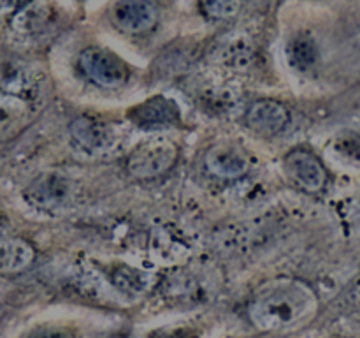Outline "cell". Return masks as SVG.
I'll return each mask as SVG.
<instances>
[{
  "label": "cell",
  "instance_id": "obj_14",
  "mask_svg": "<svg viewBox=\"0 0 360 338\" xmlns=\"http://www.w3.org/2000/svg\"><path fill=\"white\" fill-rule=\"evenodd\" d=\"M151 252L160 263L174 264L188 256L190 246L174 229L162 227L151 238Z\"/></svg>",
  "mask_w": 360,
  "mask_h": 338
},
{
  "label": "cell",
  "instance_id": "obj_16",
  "mask_svg": "<svg viewBox=\"0 0 360 338\" xmlns=\"http://www.w3.org/2000/svg\"><path fill=\"white\" fill-rule=\"evenodd\" d=\"M287 60L297 73H308L319 60V48L311 35L297 34L288 41Z\"/></svg>",
  "mask_w": 360,
  "mask_h": 338
},
{
  "label": "cell",
  "instance_id": "obj_12",
  "mask_svg": "<svg viewBox=\"0 0 360 338\" xmlns=\"http://www.w3.org/2000/svg\"><path fill=\"white\" fill-rule=\"evenodd\" d=\"M55 21V11L48 2H32L18 7L13 14L11 27L21 35H41Z\"/></svg>",
  "mask_w": 360,
  "mask_h": 338
},
{
  "label": "cell",
  "instance_id": "obj_6",
  "mask_svg": "<svg viewBox=\"0 0 360 338\" xmlns=\"http://www.w3.org/2000/svg\"><path fill=\"white\" fill-rule=\"evenodd\" d=\"M285 169L292 182L306 192H320L327 183V171L320 158L302 148L292 150L287 155Z\"/></svg>",
  "mask_w": 360,
  "mask_h": 338
},
{
  "label": "cell",
  "instance_id": "obj_4",
  "mask_svg": "<svg viewBox=\"0 0 360 338\" xmlns=\"http://www.w3.org/2000/svg\"><path fill=\"white\" fill-rule=\"evenodd\" d=\"M25 201L35 210L58 211L74 197V183L60 173H42L23 190Z\"/></svg>",
  "mask_w": 360,
  "mask_h": 338
},
{
  "label": "cell",
  "instance_id": "obj_17",
  "mask_svg": "<svg viewBox=\"0 0 360 338\" xmlns=\"http://www.w3.org/2000/svg\"><path fill=\"white\" fill-rule=\"evenodd\" d=\"M200 9L206 16L214 18V20H229L234 18L241 11V2L236 0H218V2H202Z\"/></svg>",
  "mask_w": 360,
  "mask_h": 338
},
{
  "label": "cell",
  "instance_id": "obj_3",
  "mask_svg": "<svg viewBox=\"0 0 360 338\" xmlns=\"http://www.w3.org/2000/svg\"><path fill=\"white\" fill-rule=\"evenodd\" d=\"M79 69L91 83L104 88H118L129 80V67L109 49L90 46L79 53Z\"/></svg>",
  "mask_w": 360,
  "mask_h": 338
},
{
  "label": "cell",
  "instance_id": "obj_10",
  "mask_svg": "<svg viewBox=\"0 0 360 338\" xmlns=\"http://www.w3.org/2000/svg\"><path fill=\"white\" fill-rule=\"evenodd\" d=\"M34 118L32 106L20 95L0 92V143L20 136Z\"/></svg>",
  "mask_w": 360,
  "mask_h": 338
},
{
  "label": "cell",
  "instance_id": "obj_5",
  "mask_svg": "<svg viewBox=\"0 0 360 338\" xmlns=\"http://www.w3.org/2000/svg\"><path fill=\"white\" fill-rule=\"evenodd\" d=\"M206 169L220 180H239L252 169V158L248 151L238 143L220 141L213 144L204 155Z\"/></svg>",
  "mask_w": 360,
  "mask_h": 338
},
{
  "label": "cell",
  "instance_id": "obj_1",
  "mask_svg": "<svg viewBox=\"0 0 360 338\" xmlns=\"http://www.w3.org/2000/svg\"><path fill=\"white\" fill-rule=\"evenodd\" d=\"M315 291L295 278L266 282L248 305V319L260 331H283L302 326L315 315Z\"/></svg>",
  "mask_w": 360,
  "mask_h": 338
},
{
  "label": "cell",
  "instance_id": "obj_15",
  "mask_svg": "<svg viewBox=\"0 0 360 338\" xmlns=\"http://www.w3.org/2000/svg\"><path fill=\"white\" fill-rule=\"evenodd\" d=\"M115 287H118L127 296H143L155 285V275L150 271L137 270L132 266H120L111 273Z\"/></svg>",
  "mask_w": 360,
  "mask_h": 338
},
{
  "label": "cell",
  "instance_id": "obj_13",
  "mask_svg": "<svg viewBox=\"0 0 360 338\" xmlns=\"http://www.w3.org/2000/svg\"><path fill=\"white\" fill-rule=\"evenodd\" d=\"M35 259L34 246L21 238H0V275L20 273Z\"/></svg>",
  "mask_w": 360,
  "mask_h": 338
},
{
  "label": "cell",
  "instance_id": "obj_18",
  "mask_svg": "<svg viewBox=\"0 0 360 338\" xmlns=\"http://www.w3.org/2000/svg\"><path fill=\"white\" fill-rule=\"evenodd\" d=\"M148 338H200V331L193 326H169L153 331Z\"/></svg>",
  "mask_w": 360,
  "mask_h": 338
},
{
  "label": "cell",
  "instance_id": "obj_19",
  "mask_svg": "<svg viewBox=\"0 0 360 338\" xmlns=\"http://www.w3.org/2000/svg\"><path fill=\"white\" fill-rule=\"evenodd\" d=\"M28 338H70L69 333L62 330H41L37 333L30 334Z\"/></svg>",
  "mask_w": 360,
  "mask_h": 338
},
{
  "label": "cell",
  "instance_id": "obj_9",
  "mask_svg": "<svg viewBox=\"0 0 360 338\" xmlns=\"http://www.w3.org/2000/svg\"><path fill=\"white\" fill-rule=\"evenodd\" d=\"M245 122L250 129L262 136H274L288 125L290 113L281 102L273 99H260L250 106Z\"/></svg>",
  "mask_w": 360,
  "mask_h": 338
},
{
  "label": "cell",
  "instance_id": "obj_2",
  "mask_svg": "<svg viewBox=\"0 0 360 338\" xmlns=\"http://www.w3.org/2000/svg\"><path fill=\"white\" fill-rule=\"evenodd\" d=\"M179 148L167 137H155L141 143L127 158V171L136 180H153L165 175L176 164Z\"/></svg>",
  "mask_w": 360,
  "mask_h": 338
},
{
  "label": "cell",
  "instance_id": "obj_11",
  "mask_svg": "<svg viewBox=\"0 0 360 338\" xmlns=\"http://www.w3.org/2000/svg\"><path fill=\"white\" fill-rule=\"evenodd\" d=\"M112 20L129 34H143L155 27L158 11L151 2H118L112 6Z\"/></svg>",
  "mask_w": 360,
  "mask_h": 338
},
{
  "label": "cell",
  "instance_id": "obj_8",
  "mask_svg": "<svg viewBox=\"0 0 360 338\" xmlns=\"http://www.w3.org/2000/svg\"><path fill=\"white\" fill-rule=\"evenodd\" d=\"M129 118L143 129L176 125L179 122V108L172 99L155 95L130 109Z\"/></svg>",
  "mask_w": 360,
  "mask_h": 338
},
{
  "label": "cell",
  "instance_id": "obj_7",
  "mask_svg": "<svg viewBox=\"0 0 360 338\" xmlns=\"http://www.w3.org/2000/svg\"><path fill=\"white\" fill-rule=\"evenodd\" d=\"M70 137L81 151L90 155L105 154L116 141L115 130L94 116H79L74 120L70 123Z\"/></svg>",
  "mask_w": 360,
  "mask_h": 338
}]
</instances>
